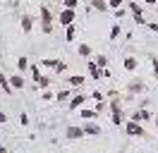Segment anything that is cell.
Wrapping results in <instances>:
<instances>
[{
	"instance_id": "16",
	"label": "cell",
	"mask_w": 158,
	"mask_h": 153,
	"mask_svg": "<svg viewBox=\"0 0 158 153\" xmlns=\"http://www.w3.org/2000/svg\"><path fill=\"white\" fill-rule=\"evenodd\" d=\"M127 91L129 93H141V91H144V81H141V79H132L127 84Z\"/></svg>"
},
{
	"instance_id": "14",
	"label": "cell",
	"mask_w": 158,
	"mask_h": 153,
	"mask_svg": "<svg viewBox=\"0 0 158 153\" xmlns=\"http://www.w3.org/2000/svg\"><path fill=\"white\" fill-rule=\"evenodd\" d=\"M72 89H60L58 93H55V101H58V103H69V98H72Z\"/></svg>"
},
{
	"instance_id": "29",
	"label": "cell",
	"mask_w": 158,
	"mask_h": 153,
	"mask_svg": "<svg viewBox=\"0 0 158 153\" xmlns=\"http://www.w3.org/2000/svg\"><path fill=\"white\" fill-rule=\"evenodd\" d=\"M62 7H67V10H79V0H62Z\"/></svg>"
},
{
	"instance_id": "7",
	"label": "cell",
	"mask_w": 158,
	"mask_h": 153,
	"mask_svg": "<svg viewBox=\"0 0 158 153\" xmlns=\"http://www.w3.org/2000/svg\"><path fill=\"white\" fill-rule=\"evenodd\" d=\"M151 117H153V115L148 113L146 108H139V110H134V113L129 115V120H132V122H139V124H144V122H148V120H151Z\"/></svg>"
},
{
	"instance_id": "19",
	"label": "cell",
	"mask_w": 158,
	"mask_h": 153,
	"mask_svg": "<svg viewBox=\"0 0 158 153\" xmlns=\"http://www.w3.org/2000/svg\"><path fill=\"white\" fill-rule=\"evenodd\" d=\"M77 38V24H69V27H65V41L67 43H72Z\"/></svg>"
},
{
	"instance_id": "12",
	"label": "cell",
	"mask_w": 158,
	"mask_h": 153,
	"mask_svg": "<svg viewBox=\"0 0 158 153\" xmlns=\"http://www.w3.org/2000/svg\"><path fill=\"white\" fill-rule=\"evenodd\" d=\"M19 24H22V31H24V34H31V29H34V17H31V14H22Z\"/></svg>"
},
{
	"instance_id": "35",
	"label": "cell",
	"mask_w": 158,
	"mask_h": 153,
	"mask_svg": "<svg viewBox=\"0 0 158 153\" xmlns=\"http://www.w3.org/2000/svg\"><path fill=\"white\" fill-rule=\"evenodd\" d=\"M19 122H22V127H27V124H29V115L22 113V115H19Z\"/></svg>"
},
{
	"instance_id": "37",
	"label": "cell",
	"mask_w": 158,
	"mask_h": 153,
	"mask_svg": "<svg viewBox=\"0 0 158 153\" xmlns=\"http://www.w3.org/2000/svg\"><path fill=\"white\" fill-rule=\"evenodd\" d=\"M5 122H7V115H5L2 110H0V124H5Z\"/></svg>"
},
{
	"instance_id": "4",
	"label": "cell",
	"mask_w": 158,
	"mask_h": 153,
	"mask_svg": "<svg viewBox=\"0 0 158 153\" xmlns=\"http://www.w3.org/2000/svg\"><path fill=\"white\" fill-rule=\"evenodd\" d=\"M127 10L132 12V17H134V24L146 27V19H144V14H141V5H137L134 0H129V2H127Z\"/></svg>"
},
{
	"instance_id": "22",
	"label": "cell",
	"mask_w": 158,
	"mask_h": 153,
	"mask_svg": "<svg viewBox=\"0 0 158 153\" xmlns=\"http://www.w3.org/2000/svg\"><path fill=\"white\" fill-rule=\"evenodd\" d=\"M0 86H2V91H5L7 96L12 93V86H10V76H7V74H2V72H0Z\"/></svg>"
},
{
	"instance_id": "36",
	"label": "cell",
	"mask_w": 158,
	"mask_h": 153,
	"mask_svg": "<svg viewBox=\"0 0 158 153\" xmlns=\"http://www.w3.org/2000/svg\"><path fill=\"white\" fill-rule=\"evenodd\" d=\"M125 14H127V10H125V7H118V10H115V17H125Z\"/></svg>"
},
{
	"instance_id": "23",
	"label": "cell",
	"mask_w": 158,
	"mask_h": 153,
	"mask_svg": "<svg viewBox=\"0 0 158 153\" xmlns=\"http://www.w3.org/2000/svg\"><path fill=\"white\" fill-rule=\"evenodd\" d=\"M17 69H19V74L29 72V57H27V55H22L19 60H17Z\"/></svg>"
},
{
	"instance_id": "21",
	"label": "cell",
	"mask_w": 158,
	"mask_h": 153,
	"mask_svg": "<svg viewBox=\"0 0 158 153\" xmlns=\"http://www.w3.org/2000/svg\"><path fill=\"white\" fill-rule=\"evenodd\" d=\"M122 36V27H120V22H115V24H113V27H110V41H118V38Z\"/></svg>"
},
{
	"instance_id": "30",
	"label": "cell",
	"mask_w": 158,
	"mask_h": 153,
	"mask_svg": "<svg viewBox=\"0 0 158 153\" xmlns=\"http://www.w3.org/2000/svg\"><path fill=\"white\" fill-rule=\"evenodd\" d=\"M122 2H125V0H108V7L110 10H118V7H122Z\"/></svg>"
},
{
	"instance_id": "8",
	"label": "cell",
	"mask_w": 158,
	"mask_h": 153,
	"mask_svg": "<svg viewBox=\"0 0 158 153\" xmlns=\"http://www.w3.org/2000/svg\"><path fill=\"white\" fill-rule=\"evenodd\" d=\"M86 74H89V79H94V81H101V79H103V69H101L94 60H89V65H86Z\"/></svg>"
},
{
	"instance_id": "10",
	"label": "cell",
	"mask_w": 158,
	"mask_h": 153,
	"mask_svg": "<svg viewBox=\"0 0 158 153\" xmlns=\"http://www.w3.org/2000/svg\"><path fill=\"white\" fill-rule=\"evenodd\" d=\"M84 103H86V96H84V93H74L72 98H69L67 108H69V110H79V108H84Z\"/></svg>"
},
{
	"instance_id": "38",
	"label": "cell",
	"mask_w": 158,
	"mask_h": 153,
	"mask_svg": "<svg viewBox=\"0 0 158 153\" xmlns=\"http://www.w3.org/2000/svg\"><path fill=\"white\" fill-rule=\"evenodd\" d=\"M146 5H158V0H144Z\"/></svg>"
},
{
	"instance_id": "18",
	"label": "cell",
	"mask_w": 158,
	"mask_h": 153,
	"mask_svg": "<svg viewBox=\"0 0 158 153\" xmlns=\"http://www.w3.org/2000/svg\"><path fill=\"white\" fill-rule=\"evenodd\" d=\"M91 10H96V12H108V0H91Z\"/></svg>"
},
{
	"instance_id": "39",
	"label": "cell",
	"mask_w": 158,
	"mask_h": 153,
	"mask_svg": "<svg viewBox=\"0 0 158 153\" xmlns=\"http://www.w3.org/2000/svg\"><path fill=\"white\" fill-rule=\"evenodd\" d=\"M153 122H156V134H158V115L153 117Z\"/></svg>"
},
{
	"instance_id": "5",
	"label": "cell",
	"mask_w": 158,
	"mask_h": 153,
	"mask_svg": "<svg viewBox=\"0 0 158 153\" xmlns=\"http://www.w3.org/2000/svg\"><path fill=\"white\" fill-rule=\"evenodd\" d=\"M125 132H127L129 136H139V139H141V136H146L144 127H141L139 122H132V120H129V122H125Z\"/></svg>"
},
{
	"instance_id": "25",
	"label": "cell",
	"mask_w": 158,
	"mask_h": 153,
	"mask_svg": "<svg viewBox=\"0 0 158 153\" xmlns=\"http://www.w3.org/2000/svg\"><path fill=\"white\" fill-rule=\"evenodd\" d=\"M58 62H60V57H41V65L43 67H53V69H55Z\"/></svg>"
},
{
	"instance_id": "40",
	"label": "cell",
	"mask_w": 158,
	"mask_h": 153,
	"mask_svg": "<svg viewBox=\"0 0 158 153\" xmlns=\"http://www.w3.org/2000/svg\"><path fill=\"white\" fill-rule=\"evenodd\" d=\"M0 153H10V151H7V148H5V146H0Z\"/></svg>"
},
{
	"instance_id": "13",
	"label": "cell",
	"mask_w": 158,
	"mask_h": 153,
	"mask_svg": "<svg viewBox=\"0 0 158 153\" xmlns=\"http://www.w3.org/2000/svg\"><path fill=\"white\" fill-rule=\"evenodd\" d=\"M84 81H86V76H81V74L67 76V86H69V89H81V86H84Z\"/></svg>"
},
{
	"instance_id": "28",
	"label": "cell",
	"mask_w": 158,
	"mask_h": 153,
	"mask_svg": "<svg viewBox=\"0 0 158 153\" xmlns=\"http://www.w3.org/2000/svg\"><path fill=\"white\" fill-rule=\"evenodd\" d=\"M41 101H46V103H50V101H55V93H53L50 89H46V91H41Z\"/></svg>"
},
{
	"instance_id": "6",
	"label": "cell",
	"mask_w": 158,
	"mask_h": 153,
	"mask_svg": "<svg viewBox=\"0 0 158 153\" xmlns=\"http://www.w3.org/2000/svg\"><path fill=\"white\" fill-rule=\"evenodd\" d=\"M81 129H84L86 136H101V134H103V129H101V124L96 122V120H86V124H84Z\"/></svg>"
},
{
	"instance_id": "17",
	"label": "cell",
	"mask_w": 158,
	"mask_h": 153,
	"mask_svg": "<svg viewBox=\"0 0 158 153\" xmlns=\"http://www.w3.org/2000/svg\"><path fill=\"white\" fill-rule=\"evenodd\" d=\"M77 55L79 57H91V55H94V50H91L89 43H79V46H77Z\"/></svg>"
},
{
	"instance_id": "26",
	"label": "cell",
	"mask_w": 158,
	"mask_h": 153,
	"mask_svg": "<svg viewBox=\"0 0 158 153\" xmlns=\"http://www.w3.org/2000/svg\"><path fill=\"white\" fill-rule=\"evenodd\" d=\"M91 60H94L101 69H106V67H108V55H96V57H91Z\"/></svg>"
},
{
	"instance_id": "24",
	"label": "cell",
	"mask_w": 158,
	"mask_h": 153,
	"mask_svg": "<svg viewBox=\"0 0 158 153\" xmlns=\"http://www.w3.org/2000/svg\"><path fill=\"white\" fill-rule=\"evenodd\" d=\"M29 74H31V79H34V84H39V79L43 76L41 69H39V65H29Z\"/></svg>"
},
{
	"instance_id": "34",
	"label": "cell",
	"mask_w": 158,
	"mask_h": 153,
	"mask_svg": "<svg viewBox=\"0 0 158 153\" xmlns=\"http://www.w3.org/2000/svg\"><path fill=\"white\" fill-rule=\"evenodd\" d=\"M91 98H94V101H96V103H101V101H103V98H106V96L101 93V91H94V93H91Z\"/></svg>"
},
{
	"instance_id": "31",
	"label": "cell",
	"mask_w": 158,
	"mask_h": 153,
	"mask_svg": "<svg viewBox=\"0 0 158 153\" xmlns=\"http://www.w3.org/2000/svg\"><path fill=\"white\" fill-rule=\"evenodd\" d=\"M151 69H153V76L158 79V57H151Z\"/></svg>"
},
{
	"instance_id": "33",
	"label": "cell",
	"mask_w": 158,
	"mask_h": 153,
	"mask_svg": "<svg viewBox=\"0 0 158 153\" xmlns=\"http://www.w3.org/2000/svg\"><path fill=\"white\" fill-rule=\"evenodd\" d=\"M65 69H67V65H65V62H62V60H60L58 65H55V72H58V74H62V72H65Z\"/></svg>"
},
{
	"instance_id": "32",
	"label": "cell",
	"mask_w": 158,
	"mask_h": 153,
	"mask_svg": "<svg viewBox=\"0 0 158 153\" xmlns=\"http://www.w3.org/2000/svg\"><path fill=\"white\" fill-rule=\"evenodd\" d=\"M146 29L153 31V34H158V22H146Z\"/></svg>"
},
{
	"instance_id": "9",
	"label": "cell",
	"mask_w": 158,
	"mask_h": 153,
	"mask_svg": "<svg viewBox=\"0 0 158 153\" xmlns=\"http://www.w3.org/2000/svg\"><path fill=\"white\" fill-rule=\"evenodd\" d=\"M81 136H86V134H84V129L77 127V124H69L67 129H65V139H69V141H77Z\"/></svg>"
},
{
	"instance_id": "1",
	"label": "cell",
	"mask_w": 158,
	"mask_h": 153,
	"mask_svg": "<svg viewBox=\"0 0 158 153\" xmlns=\"http://www.w3.org/2000/svg\"><path fill=\"white\" fill-rule=\"evenodd\" d=\"M41 31L43 34H53L55 31V17H53L50 7H46V5H41Z\"/></svg>"
},
{
	"instance_id": "20",
	"label": "cell",
	"mask_w": 158,
	"mask_h": 153,
	"mask_svg": "<svg viewBox=\"0 0 158 153\" xmlns=\"http://www.w3.org/2000/svg\"><path fill=\"white\" fill-rule=\"evenodd\" d=\"M79 115H81V120L86 122V120H96L98 117V113L96 110H89V108H79Z\"/></svg>"
},
{
	"instance_id": "3",
	"label": "cell",
	"mask_w": 158,
	"mask_h": 153,
	"mask_svg": "<svg viewBox=\"0 0 158 153\" xmlns=\"http://www.w3.org/2000/svg\"><path fill=\"white\" fill-rule=\"evenodd\" d=\"M74 19H77V10H67V7L60 10V14H58L60 27H69V24H74Z\"/></svg>"
},
{
	"instance_id": "15",
	"label": "cell",
	"mask_w": 158,
	"mask_h": 153,
	"mask_svg": "<svg viewBox=\"0 0 158 153\" xmlns=\"http://www.w3.org/2000/svg\"><path fill=\"white\" fill-rule=\"evenodd\" d=\"M122 67H125V72H134V69L139 67V60L134 55H127V57H125V62H122Z\"/></svg>"
},
{
	"instance_id": "2",
	"label": "cell",
	"mask_w": 158,
	"mask_h": 153,
	"mask_svg": "<svg viewBox=\"0 0 158 153\" xmlns=\"http://www.w3.org/2000/svg\"><path fill=\"white\" fill-rule=\"evenodd\" d=\"M110 108V122L115 124V127H120V124L125 122V117H122V105H120V98H113L108 103Z\"/></svg>"
},
{
	"instance_id": "27",
	"label": "cell",
	"mask_w": 158,
	"mask_h": 153,
	"mask_svg": "<svg viewBox=\"0 0 158 153\" xmlns=\"http://www.w3.org/2000/svg\"><path fill=\"white\" fill-rule=\"evenodd\" d=\"M50 81H53L50 76H41V79H39V84H36V86H39L41 91H46V89H50Z\"/></svg>"
},
{
	"instance_id": "11",
	"label": "cell",
	"mask_w": 158,
	"mask_h": 153,
	"mask_svg": "<svg viewBox=\"0 0 158 153\" xmlns=\"http://www.w3.org/2000/svg\"><path fill=\"white\" fill-rule=\"evenodd\" d=\"M10 86H12V91H19V89H24L27 86V81H24V74H10Z\"/></svg>"
}]
</instances>
